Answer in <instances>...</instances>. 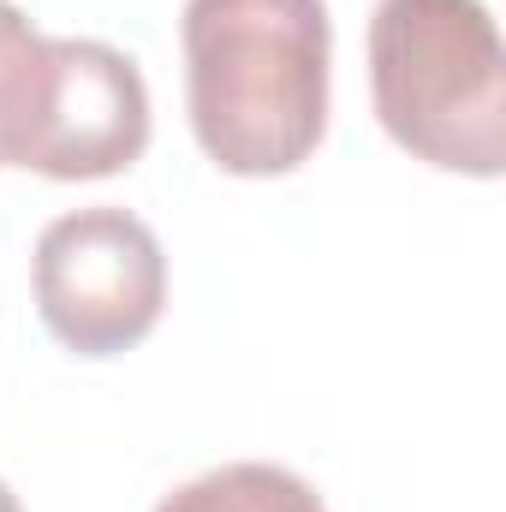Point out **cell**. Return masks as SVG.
<instances>
[{"instance_id":"cell-3","label":"cell","mask_w":506,"mask_h":512,"mask_svg":"<svg viewBox=\"0 0 506 512\" xmlns=\"http://www.w3.org/2000/svg\"><path fill=\"white\" fill-rule=\"evenodd\" d=\"M30 286H36V310L48 334L66 352L120 358L161 322L167 256L149 221L114 203H96L42 227Z\"/></svg>"},{"instance_id":"cell-4","label":"cell","mask_w":506,"mask_h":512,"mask_svg":"<svg viewBox=\"0 0 506 512\" xmlns=\"http://www.w3.org/2000/svg\"><path fill=\"white\" fill-rule=\"evenodd\" d=\"M149 149V84L137 60L96 36H54V78L30 173L48 179H108Z\"/></svg>"},{"instance_id":"cell-7","label":"cell","mask_w":506,"mask_h":512,"mask_svg":"<svg viewBox=\"0 0 506 512\" xmlns=\"http://www.w3.org/2000/svg\"><path fill=\"white\" fill-rule=\"evenodd\" d=\"M0 512H24V507H18V495L6 489V477H0Z\"/></svg>"},{"instance_id":"cell-6","label":"cell","mask_w":506,"mask_h":512,"mask_svg":"<svg viewBox=\"0 0 506 512\" xmlns=\"http://www.w3.org/2000/svg\"><path fill=\"white\" fill-rule=\"evenodd\" d=\"M155 512H328V507L298 471L268 465V459H239V465H215V471L191 477Z\"/></svg>"},{"instance_id":"cell-2","label":"cell","mask_w":506,"mask_h":512,"mask_svg":"<svg viewBox=\"0 0 506 512\" xmlns=\"http://www.w3.org/2000/svg\"><path fill=\"white\" fill-rule=\"evenodd\" d=\"M370 96L381 131L471 179L506 167V48L483 0H376Z\"/></svg>"},{"instance_id":"cell-1","label":"cell","mask_w":506,"mask_h":512,"mask_svg":"<svg viewBox=\"0 0 506 512\" xmlns=\"http://www.w3.org/2000/svg\"><path fill=\"white\" fill-rule=\"evenodd\" d=\"M185 114L239 179L298 173L328 131L334 24L322 0H185Z\"/></svg>"},{"instance_id":"cell-5","label":"cell","mask_w":506,"mask_h":512,"mask_svg":"<svg viewBox=\"0 0 506 512\" xmlns=\"http://www.w3.org/2000/svg\"><path fill=\"white\" fill-rule=\"evenodd\" d=\"M54 78V36H42L12 0H0V167H24Z\"/></svg>"}]
</instances>
